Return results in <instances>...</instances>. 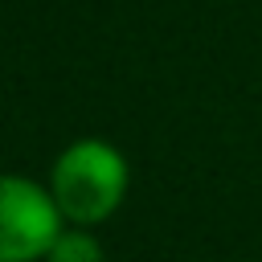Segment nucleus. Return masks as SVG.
Instances as JSON below:
<instances>
[{
    "instance_id": "3",
    "label": "nucleus",
    "mask_w": 262,
    "mask_h": 262,
    "mask_svg": "<svg viewBox=\"0 0 262 262\" xmlns=\"http://www.w3.org/2000/svg\"><path fill=\"white\" fill-rule=\"evenodd\" d=\"M45 262H102V250H98V242L90 237V229L70 225V229L57 233L53 250L45 254Z\"/></svg>"
},
{
    "instance_id": "2",
    "label": "nucleus",
    "mask_w": 262,
    "mask_h": 262,
    "mask_svg": "<svg viewBox=\"0 0 262 262\" xmlns=\"http://www.w3.org/2000/svg\"><path fill=\"white\" fill-rule=\"evenodd\" d=\"M66 217L49 192L20 172H0V262H45Z\"/></svg>"
},
{
    "instance_id": "1",
    "label": "nucleus",
    "mask_w": 262,
    "mask_h": 262,
    "mask_svg": "<svg viewBox=\"0 0 262 262\" xmlns=\"http://www.w3.org/2000/svg\"><path fill=\"white\" fill-rule=\"evenodd\" d=\"M131 188V164L127 156L98 135L74 139L49 168V192L66 217V225L94 229L111 221Z\"/></svg>"
}]
</instances>
